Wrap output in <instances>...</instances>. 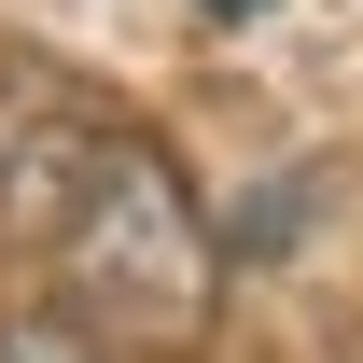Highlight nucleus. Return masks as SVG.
Returning <instances> with one entry per match:
<instances>
[{
	"label": "nucleus",
	"mask_w": 363,
	"mask_h": 363,
	"mask_svg": "<svg viewBox=\"0 0 363 363\" xmlns=\"http://www.w3.org/2000/svg\"><path fill=\"white\" fill-rule=\"evenodd\" d=\"M0 238L43 252L56 308H84L112 350H196L224 308V252L168 140L56 56H0Z\"/></svg>",
	"instance_id": "obj_1"
},
{
	"label": "nucleus",
	"mask_w": 363,
	"mask_h": 363,
	"mask_svg": "<svg viewBox=\"0 0 363 363\" xmlns=\"http://www.w3.org/2000/svg\"><path fill=\"white\" fill-rule=\"evenodd\" d=\"M0 363H126V350H112L84 308H56V294H43V308H0Z\"/></svg>",
	"instance_id": "obj_2"
},
{
	"label": "nucleus",
	"mask_w": 363,
	"mask_h": 363,
	"mask_svg": "<svg viewBox=\"0 0 363 363\" xmlns=\"http://www.w3.org/2000/svg\"><path fill=\"white\" fill-rule=\"evenodd\" d=\"M196 14H266V0H196Z\"/></svg>",
	"instance_id": "obj_3"
}]
</instances>
